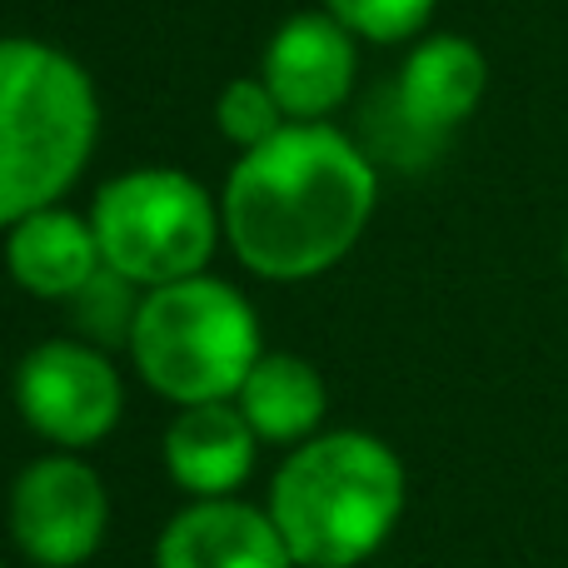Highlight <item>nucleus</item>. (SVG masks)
Masks as SVG:
<instances>
[{
  "instance_id": "1",
  "label": "nucleus",
  "mask_w": 568,
  "mask_h": 568,
  "mask_svg": "<svg viewBox=\"0 0 568 568\" xmlns=\"http://www.w3.org/2000/svg\"><path fill=\"white\" fill-rule=\"evenodd\" d=\"M379 175L344 130L290 120L245 150L220 190L235 260L260 280L300 284L334 270L374 220Z\"/></svg>"
},
{
  "instance_id": "2",
  "label": "nucleus",
  "mask_w": 568,
  "mask_h": 568,
  "mask_svg": "<svg viewBox=\"0 0 568 568\" xmlns=\"http://www.w3.org/2000/svg\"><path fill=\"white\" fill-rule=\"evenodd\" d=\"M404 464L379 434L334 429L294 444L270 479V519L300 568H354L404 514Z\"/></svg>"
},
{
  "instance_id": "3",
  "label": "nucleus",
  "mask_w": 568,
  "mask_h": 568,
  "mask_svg": "<svg viewBox=\"0 0 568 568\" xmlns=\"http://www.w3.org/2000/svg\"><path fill=\"white\" fill-rule=\"evenodd\" d=\"M95 140L100 95L85 65L50 40L0 36V230L60 205Z\"/></svg>"
},
{
  "instance_id": "4",
  "label": "nucleus",
  "mask_w": 568,
  "mask_h": 568,
  "mask_svg": "<svg viewBox=\"0 0 568 568\" xmlns=\"http://www.w3.org/2000/svg\"><path fill=\"white\" fill-rule=\"evenodd\" d=\"M130 364L160 394L180 404L235 399L245 374L265 354L260 314L230 280L190 275L145 290L130 329Z\"/></svg>"
},
{
  "instance_id": "5",
  "label": "nucleus",
  "mask_w": 568,
  "mask_h": 568,
  "mask_svg": "<svg viewBox=\"0 0 568 568\" xmlns=\"http://www.w3.org/2000/svg\"><path fill=\"white\" fill-rule=\"evenodd\" d=\"M90 225L100 240V260L140 290L205 275L215 245L225 240L220 200L170 165H135L110 175L95 190Z\"/></svg>"
},
{
  "instance_id": "6",
  "label": "nucleus",
  "mask_w": 568,
  "mask_h": 568,
  "mask_svg": "<svg viewBox=\"0 0 568 568\" xmlns=\"http://www.w3.org/2000/svg\"><path fill=\"white\" fill-rule=\"evenodd\" d=\"M16 414L55 449H95L125 414V384L90 339H45L16 364Z\"/></svg>"
},
{
  "instance_id": "7",
  "label": "nucleus",
  "mask_w": 568,
  "mask_h": 568,
  "mask_svg": "<svg viewBox=\"0 0 568 568\" xmlns=\"http://www.w3.org/2000/svg\"><path fill=\"white\" fill-rule=\"evenodd\" d=\"M10 539L36 568H80L110 534V489L90 459L50 449L10 484Z\"/></svg>"
},
{
  "instance_id": "8",
  "label": "nucleus",
  "mask_w": 568,
  "mask_h": 568,
  "mask_svg": "<svg viewBox=\"0 0 568 568\" xmlns=\"http://www.w3.org/2000/svg\"><path fill=\"white\" fill-rule=\"evenodd\" d=\"M354 75H359L354 36L329 10L290 16L260 55V80L290 120H329L349 100Z\"/></svg>"
},
{
  "instance_id": "9",
  "label": "nucleus",
  "mask_w": 568,
  "mask_h": 568,
  "mask_svg": "<svg viewBox=\"0 0 568 568\" xmlns=\"http://www.w3.org/2000/svg\"><path fill=\"white\" fill-rule=\"evenodd\" d=\"M489 95V55L459 30H429L394 75V115L414 135H449Z\"/></svg>"
},
{
  "instance_id": "10",
  "label": "nucleus",
  "mask_w": 568,
  "mask_h": 568,
  "mask_svg": "<svg viewBox=\"0 0 568 568\" xmlns=\"http://www.w3.org/2000/svg\"><path fill=\"white\" fill-rule=\"evenodd\" d=\"M155 568H300L270 509L235 499H190L155 539Z\"/></svg>"
},
{
  "instance_id": "11",
  "label": "nucleus",
  "mask_w": 568,
  "mask_h": 568,
  "mask_svg": "<svg viewBox=\"0 0 568 568\" xmlns=\"http://www.w3.org/2000/svg\"><path fill=\"white\" fill-rule=\"evenodd\" d=\"M260 459V434L235 399L190 404L165 429V474L185 499H235Z\"/></svg>"
},
{
  "instance_id": "12",
  "label": "nucleus",
  "mask_w": 568,
  "mask_h": 568,
  "mask_svg": "<svg viewBox=\"0 0 568 568\" xmlns=\"http://www.w3.org/2000/svg\"><path fill=\"white\" fill-rule=\"evenodd\" d=\"M6 270L36 300L70 304L105 270V260H100V240L90 215L50 205L6 230Z\"/></svg>"
},
{
  "instance_id": "13",
  "label": "nucleus",
  "mask_w": 568,
  "mask_h": 568,
  "mask_svg": "<svg viewBox=\"0 0 568 568\" xmlns=\"http://www.w3.org/2000/svg\"><path fill=\"white\" fill-rule=\"evenodd\" d=\"M235 404L250 419V429L260 434V444L294 449V444L320 434L324 409H329V389H324V374L304 354L265 349L255 369L245 374V384H240Z\"/></svg>"
},
{
  "instance_id": "14",
  "label": "nucleus",
  "mask_w": 568,
  "mask_h": 568,
  "mask_svg": "<svg viewBox=\"0 0 568 568\" xmlns=\"http://www.w3.org/2000/svg\"><path fill=\"white\" fill-rule=\"evenodd\" d=\"M140 300H145V290H140V284H130L125 275H115V270L105 265L95 280L85 284V290L75 294V300L65 304L70 320H75V329H80L75 339H90V344H100V349L130 344Z\"/></svg>"
},
{
  "instance_id": "15",
  "label": "nucleus",
  "mask_w": 568,
  "mask_h": 568,
  "mask_svg": "<svg viewBox=\"0 0 568 568\" xmlns=\"http://www.w3.org/2000/svg\"><path fill=\"white\" fill-rule=\"evenodd\" d=\"M434 6L439 0H320V10H329L354 40L369 45H414L429 36Z\"/></svg>"
},
{
  "instance_id": "16",
  "label": "nucleus",
  "mask_w": 568,
  "mask_h": 568,
  "mask_svg": "<svg viewBox=\"0 0 568 568\" xmlns=\"http://www.w3.org/2000/svg\"><path fill=\"white\" fill-rule=\"evenodd\" d=\"M215 125L230 145H240V155L255 145H265L270 135H280L290 125V115L280 110V100L270 95V85L260 75H240L230 80L215 95Z\"/></svg>"
},
{
  "instance_id": "17",
  "label": "nucleus",
  "mask_w": 568,
  "mask_h": 568,
  "mask_svg": "<svg viewBox=\"0 0 568 568\" xmlns=\"http://www.w3.org/2000/svg\"><path fill=\"white\" fill-rule=\"evenodd\" d=\"M564 270H568V235H564Z\"/></svg>"
}]
</instances>
